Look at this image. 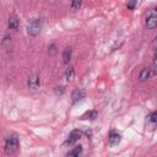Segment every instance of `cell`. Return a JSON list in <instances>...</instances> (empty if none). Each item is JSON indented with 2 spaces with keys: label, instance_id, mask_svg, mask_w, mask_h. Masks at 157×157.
<instances>
[{
  "label": "cell",
  "instance_id": "9c48e42d",
  "mask_svg": "<svg viewBox=\"0 0 157 157\" xmlns=\"http://www.w3.org/2000/svg\"><path fill=\"white\" fill-rule=\"evenodd\" d=\"M150 75H151V69H150V67H144V69L141 70L140 75H139V81H141V82L146 81V80L150 77Z\"/></svg>",
  "mask_w": 157,
  "mask_h": 157
},
{
  "label": "cell",
  "instance_id": "8992f818",
  "mask_svg": "<svg viewBox=\"0 0 157 157\" xmlns=\"http://www.w3.org/2000/svg\"><path fill=\"white\" fill-rule=\"evenodd\" d=\"M121 137L120 135L117 132V131H110L109 132V136H108V141H109V145L110 146H117L119 142H120Z\"/></svg>",
  "mask_w": 157,
  "mask_h": 157
},
{
  "label": "cell",
  "instance_id": "ac0fdd59",
  "mask_svg": "<svg viewBox=\"0 0 157 157\" xmlns=\"http://www.w3.org/2000/svg\"><path fill=\"white\" fill-rule=\"evenodd\" d=\"M136 4H137L136 1H130V2H128V4H126V6H128L129 9H131V10H134V7L136 6Z\"/></svg>",
  "mask_w": 157,
  "mask_h": 157
},
{
  "label": "cell",
  "instance_id": "ba28073f",
  "mask_svg": "<svg viewBox=\"0 0 157 157\" xmlns=\"http://www.w3.org/2000/svg\"><path fill=\"white\" fill-rule=\"evenodd\" d=\"M18 27H20V21H18V18L15 17V16L10 17V18H9V28H10V29H13V31H17Z\"/></svg>",
  "mask_w": 157,
  "mask_h": 157
},
{
  "label": "cell",
  "instance_id": "4fadbf2b",
  "mask_svg": "<svg viewBox=\"0 0 157 157\" xmlns=\"http://www.w3.org/2000/svg\"><path fill=\"white\" fill-rule=\"evenodd\" d=\"M81 152H82V147L78 145V146H76L71 152H69L66 157H78V156L81 155Z\"/></svg>",
  "mask_w": 157,
  "mask_h": 157
},
{
  "label": "cell",
  "instance_id": "7c38bea8",
  "mask_svg": "<svg viewBox=\"0 0 157 157\" xmlns=\"http://www.w3.org/2000/svg\"><path fill=\"white\" fill-rule=\"evenodd\" d=\"M65 78L69 81V82H71L74 78H75V70H74V67H67L66 69V71H65Z\"/></svg>",
  "mask_w": 157,
  "mask_h": 157
},
{
  "label": "cell",
  "instance_id": "277c9868",
  "mask_svg": "<svg viewBox=\"0 0 157 157\" xmlns=\"http://www.w3.org/2000/svg\"><path fill=\"white\" fill-rule=\"evenodd\" d=\"M27 86H28V88H31V90H33V91L38 90L39 86H40V78H39V76H38V75H32V76H29V77H28V81H27Z\"/></svg>",
  "mask_w": 157,
  "mask_h": 157
},
{
  "label": "cell",
  "instance_id": "5bb4252c",
  "mask_svg": "<svg viewBox=\"0 0 157 157\" xmlns=\"http://www.w3.org/2000/svg\"><path fill=\"white\" fill-rule=\"evenodd\" d=\"M54 92H55V94H56V96H61V94H64L65 90H64V87H63V86H59V87H55Z\"/></svg>",
  "mask_w": 157,
  "mask_h": 157
},
{
  "label": "cell",
  "instance_id": "9a60e30c",
  "mask_svg": "<svg viewBox=\"0 0 157 157\" xmlns=\"http://www.w3.org/2000/svg\"><path fill=\"white\" fill-rule=\"evenodd\" d=\"M85 117H88L90 119H96V118H97V112H96V110H91V112H87Z\"/></svg>",
  "mask_w": 157,
  "mask_h": 157
},
{
  "label": "cell",
  "instance_id": "8fae6325",
  "mask_svg": "<svg viewBox=\"0 0 157 157\" xmlns=\"http://www.w3.org/2000/svg\"><path fill=\"white\" fill-rule=\"evenodd\" d=\"M71 59V48H65L63 52V63L67 64Z\"/></svg>",
  "mask_w": 157,
  "mask_h": 157
},
{
  "label": "cell",
  "instance_id": "2e32d148",
  "mask_svg": "<svg viewBox=\"0 0 157 157\" xmlns=\"http://www.w3.org/2000/svg\"><path fill=\"white\" fill-rule=\"evenodd\" d=\"M48 53H49V55H54V54L56 53V47H55V44H52V45L49 47Z\"/></svg>",
  "mask_w": 157,
  "mask_h": 157
},
{
  "label": "cell",
  "instance_id": "5b68a950",
  "mask_svg": "<svg viewBox=\"0 0 157 157\" xmlns=\"http://www.w3.org/2000/svg\"><path fill=\"white\" fill-rule=\"evenodd\" d=\"M85 97H86V92H85L82 88H77V90H75V91L72 92V94H71V98H72V102H74V103L82 101Z\"/></svg>",
  "mask_w": 157,
  "mask_h": 157
},
{
  "label": "cell",
  "instance_id": "6da1fadb",
  "mask_svg": "<svg viewBox=\"0 0 157 157\" xmlns=\"http://www.w3.org/2000/svg\"><path fill=\"white\" fill-rule=\"evenodd\" d=\"M5 153L11 156L13 153H16V151L18 150V137L16 135H11L6 139V142H5Z\"/></svg>",
  "mask_w": 157,
  "mask_h": 157
},
{
  "label": "cell",
  "instance_id": "3957f363",
  "mask_svg": "<svg viewBox=\"0 0 157 157\" xmlns=\"http://www.w3.org/2000/svg\"><path fill=\"white\" fill-rule=\"evenodd\" d=\"M156 25H157V12H156V10H152L148 13V16L146 17V27L148 29H153L156 27Z\"/></svg>",
  "mask_w": 157,
  "mask_h": 157
},
{
  "label": "cell",
  "instance_id": "30bf717a",
  "mask_svg": "<svg viewBox=\"0 0 157 157\" xmlns=\"http://www.w3.org/2000/svg\"><path fill=\"white\" fill-rule=\"evenodd\" d=\"M157 113L156 112H152L148 117H147V124L150 126V129H155L156 128V120H157Z\"/></svg>",
  "mask_w": 157,
  "mask_h": 157
},
{
  "label": "cell",
  "instance_id": "7a4b0ae2",
  "mask_svg": "<svg viewBox=\"0 0 157 157\" xmlns=\"http://www.w3.org/2000/svg\"><path fill=\"white\" fill-rule=\"evenodd\" d=\"M42 29V20L40 18H31L27 22V33L29 36H38Z\"/></svg>",
  "mask_w": 157,
  "mask_h": 157
},
{
  "label": "cell",
  "instance_id": "52a82bcc",
  "mask_svg": "<svg viewBox=\"0 0 157 157\" xmlns=\"http://www.w3.org/2000/svg\"><path fill=\"white\" fill-rule=\"evenodd\" d=\"M80 137H81V131H78V130H72V131L70 132L67 140H66V144H67V145H72V144H75L76 141H78Z\"/></svg>",
  "mask_w": 157,
  "mask_h": 157
},
{
  "label": "cell",
  "instance_id": "e0dca14e",
  "mask_svg": "<svg viewBox=\"0 0 157 157\" xmlns=\"http://www.w3.org/2000/svg\"><path fill=\"white\" fill-rule=\"evenodd\" d=\"M81 6V1H72L71 2V7L72 9H78Z\"/></svg>",
  "mask_w": 157,
  "mask_h": 157
}]
</instances>
